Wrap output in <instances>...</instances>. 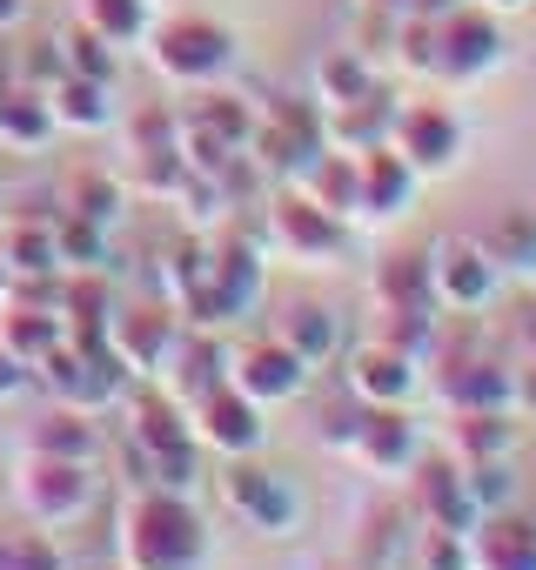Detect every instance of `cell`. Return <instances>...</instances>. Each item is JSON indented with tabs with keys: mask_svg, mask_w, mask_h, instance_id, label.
I'll return each instance as SVG.
<instances>
[{
	"mask_svg": "<svg viewBox=\"0 0 536 570\" xmlns=\"http://www.w3.org/2000/svg\"><path fill=\"white\" fill-rule=\"evenodd\" d=\"M376 343H389V350H403V356H429L436 350V309H383L376 316V330H369Z\"/></svg>",
	"mask_w": 536,
	"mask_h": 570,
	"instance_id": "e575fe53",
	"label": "cell"
},
{
	"mask_svg": "<svg viewBox=\"0 0 536 570\" xmlns=\"http://www.w3.org/2000/svg\"><path fill=\"white\" fill-rule=\"evenodd\" d=\"M201 557H208V530L188 490L141 483V497L121 517V563L128 570H201Z\"/></svg>",
	"mask_w": 536,
	"mask_h": 570,
	"instance_id": "6da1fadb",
	"label": "cell"
},
{
	"mask_svg": "<svg viewBox=\"0 0 536 570\" xmlns=\"http://www.w3.org/2000/svg\"><path fill=\"white\" fill-rule=\"evenodd\" d=\"M21 14H28V0H0V35L21 28Z\"/></svg>",
	"mask_w": 536,
	"mask_h": 570,
	"instance_id": "7dc6e473",
	"label": "cell"
},
{
	"mask_svg": "<svg viewBox=\"0 0 536 570\" xmlns=\"http://www.w3.org/2000/svg\"><path fill=\"white\" fill-rule=\"evenodd\" d=\"M376 309H436V282H429V255H383L376 275Z\"/></svg>",
	"mask_w": 536,
	"mask_h": 570,
	"instance_id": "603a6c76",
	"label": "cell"
},
{
	"mask_svg": "<svg viewBox=\"0 0 536 570\" xmlns=\"http://www.w3.org/2000/svg\"><path fill=\"white\" fill-rule=\"evenodd\" d=\"M416 202V168L383 141V148H363L356 155V215H369V222H389V215H403Z\"/></svg>",
	"mask_w": 536,
	"mask_h": 570,
	"instance_id": "9a60e30c",
	"label": "cell"
},
{
	"mask_svg": "<svg viewBox=\"0 0 536 570\" xmlns=\"http://www.w3.org/2000/svg\"><path fill=\"white\" fill-rule=\"evenodd\" d=\"M423 570H469V537H456V530H429V543H423Z\"/></svg>",
	"mask_w": 536,
	"mask_h": 570,
	"instance_id": "7bdbcfd3",
	"label": "cell"
},
{
	"mask_svg": "<svg viewBox=\"0 0 536 570\" xmlns=\"http://www.w3.org/2000/svg\"><path fill=\"white\" fill-rule=\"evenodd\" d=\"M175 316L161 303H135V309H115L108 316V356L128 370V376H161L168 350H175Z\"/></svg>",
	"mask_w": 536,
	"mask_h": 570,
	"instance_id": "30bf717a",
	"label": "cell"
},
{
	"mask_svg": "<svg viewBox=\"0 0 536 570\" xmlns=\"http://www.w3.org/2000/svg\"><path fill=\"white\" fill-rule=\"evenodd\" d=\"M443 403L449 410H516V370L469 356V363L443 370Z\"/></svg>",
	"mask_w": 536,
	"mask_h": 570,
	"instance_id": "ffe728a7",
	"label": "cell"
},
{
	"mask_svg": "<svg viewBox=\"0 0 536 570\" xmlns=\"http://www.w3.org/2000/svg\"><path fill=\"white\" fill-rule=\"evenodd\" d=\"M68 343V323L54 316V309H34V303H21V309H0V350L8 356H21L28 370L48 356V350H61Z\"/></svg>",
	"mask_w": 536,
	"mask_h": 570,
	"instance_id": "d4e9b609",
	"label": "cell"
},
{
	"mask_svg": "<svg viewBox=\"0 0 536 570\" xmlns=\"http://www.w3.org/2000/svg\"><path fill=\"white\" fill-rule=\"evenodd\" d=\"M503 61V28L489 8H476V0H463L456 14L436 21V75L449 81H476Z\"/></svg>",
	"mask_w": 536,
	"mask_h": 570,
	"instance_id": "52a82bcc",
	"label": "cell"
},
{
	"mask_svg": "<svg viewBox=\"0 0 536 570\" xmlns=\"http://www.w3.org/2000/svg\"><path fill=\"white\" fill-rule=\"evenodd\" d=\"M343 450H349L369 476H409V463H416V423L403 416V403H383V410L363 403Z\"/></svg>",
	"mask_w": 536,
	"mask_h": 570,
	"instance_id": "9c48e42d",
	"label": "cell"
},
{
	"mask_svg": "<svg viewBox=\"0 0 536 570\" xmlns=\"http://www.w3.org/2000/svg\"><path fill=\"white\" fill-rule=\"evenodd\" d=\"M396 61L416 68V75H436V21L403 14V21H396Z\"/></svg>",
	"mask_w": 536,
	"mask_h": 570,
	"instance_id": "f35d334b",
	"label": "cell"
},
{
	"mask_svg": "<svg viewBox=\"0 0 536 570\" xmlns=\"http://www.w3.org/2000/svg\"><path fill=\"white\" fill-rule=\"evenodd\" d=\"M188 430H195V450L208 443L221 456H255V443H261V403H248L235 383H221V390H208V396L188 403Z\"/></svg>",
	"mask_w": 536,
	"mask_h": 570,
	"instance_id": "ba28073f",
	"label": "cell"
},
{
	"mask_svg": "<svg viewBox=\"0 0 536 570\" xmlns=\"http://www.w3.org/2000/svg\"><path fill=\"white\" fill-rule=\"evenodd\" d=\"M28 450H34V456H75V463H88V456H95V423H88V410L54 403V410L28 430Z\"/></svg>",
	"mask_w": 536,
	"mask_h": 570,
	"instance_id": "f546056e",
	"label": "cell"
},
{
	"mask_svg": "<svg viewBox=\"0 0 536 570\" xmlns=\"http://www.w3.org/2000/svg\"><path fill=\"white\" fill-rule=\"evenodd\" d=\"M469 570H536V517H516V510L476 517Z\"/></svg>",
	"mask_w": 536,
	"mask_h": 570,
	"instance_id": "e0dca14e",
	"label": "cell"
},
{
	"mask_svg": "<svg viewBox=\"0 0 536 570\" xmlns=\"http://www.w3.org/2000/svg\"><path fill=\"white\" fill-rule=\"evenodd\" d=\"M389 121H396V101H389L383 88H369V95H356V101H343V108H322V135H329L336 155L383 148V141H389Z\"/></svg>",
	"mask_w": 536,
	"mask_h": 570,
	"instance_id": "ac0fdd59",
	"label": "cell"
},
{
	"mask_svg": "<svg viewBox=\"0 0 536 570\" xmlns=\"http://www.w3.org/2000/svg\"><path fill=\"white\" fill-rule=\"evenodd\" d=\"M476 8H489V14H516V8H529V0H476Z\"/></svg>",
	"mask_w": 536,
	"mask_h": 570,
	"instance_id": "c3c4849f",
	"label": "cell"
},
{
	"mask_svg": "<svg viewBox=\"0 0 536 570\" xmlns=\"http://www.w3.org/2000/svg\"><path fill=\"white\" fill-rule=\"evenodd\" d=\"M369 88H376V75H369L363 48H336V55L316 61V101H322V108H343V101H356V95H369Z\"/></svg>",
	"mask_w": 536,
	"mask_h": 570,
	"instance_id": "1f68e13d",
	"label": "cell"
},
{
	"mask_svg": "<svg viewBox=\"0 0 536 570\" xmlns=\"http://www.w3.org/2000/svg\"><path fill=\"white\" fill-rule=\"evenodd\" d=\"M516 450V416L509 410H463L456 423V456L463 463H496Z\"/></svg>",
	"mask_w": 536,
	"mask_h": 570,
	"instance_id": "4dcf8cb0",
	"label": "cell"
},
{
	"mask_svg": "<svg viewBox=\"0 0 536 570\" xmlns=\"http://www.w3.org/2000/svg\"><path fill=\"white\" fill-rule=\"evenodd\" d=\"M34 376H28V363L21 356H8V350H0V403H8V396H21Z\"/></svg>",
	"mask_w": 536,
	"mask_h": 570,
	"instance_id": "ee69618b",
	"label": "cell"
},
{
	"mask_svg": "<svg viewBox=\"0 0 536 570\" xmlns=\"http://www.w3.org/2000/svg\"><path fill=\"white\" fill-rule=\"evenodd\" d=\"M496 262L483 255V242H443L429 248V282H436V309H483L496 296Z\"/></svg>",
	"mask_w": 536,
	"mask_h": 570,
	"instance_id": "8fae6325",
	"label": "cell"
},
{
	"mask_svg": "<svg viewBox=\"0 0 536 570\" xmlns=\"http://www.w3.org/2000/svg\"><path fill=\"white\" fill-rule=\"evenodd\" d=\"M48 135H54V115H48V95L41 88H0V141L34 155Z\"/></svg>",
	"mask_w": 536,
	"mask_h": 570,
	"instance_id": "f1b7e54d",
	"label": "cell"
},
{
	"mask_svg": "<svg viewBox=\"0 0 536 570\" xmlns=\"http://www.w3.org/2000/svg\"><path fill=\"white\" fill-rule=\"evenodd\" d=\"M88 503H95L88 463H75V456H34L28 450V463H21V510L41 530H61L75 517H88Z\"/></svg>",
	"mask_w": 536,
	"mask_h": 570,
	"instance_id": "277c9868",
	"label": "cell"
},
{
	"mask_svg": "<svg viewBox=\"0 0 536 570\" xmlns=\"http://www.w3.org/2000/svg\"><path fill=\"white\" fill-rule=\"evenodd\" d=\"M221 497H228L255 530H289V523H296V490H289V476L261 470V463H248V456H228Z\"/></svg>",
	"mask_w": 536,
	"mask_h": 570,
	"instance_id": "5bb4252c",
	"label": "cell"
},
{
	"mask_svg": "<svg viewBox=\"0 0 536 570\" xmlns=\"http://www.w3.org/2000/svg\"><path fill=\"white\" fill-rule=\"evenodd\" d=\"M369 8H383V14H409V0H369Z\"/></svg>",
	"mask_w": 536,
	"mask_h": 570,
	"instance_id": "681fc988",
	"label": "cell"
},
{
	"mask_svg": "<svg viewBox=\"0 0 536 570\" xmlns=\"http://www.w3.org/2000/svg\"><path fill=\"white\" fill-rule=\"evenodd\" d=\"M135 450H141V463L195 450V430H188V403H175L168 390H148V396L135 403Z\"/></svg>",
	"mask_w": 536,
	"mask_h": 570,
	"instance_id": "44dd1931",
	"label": "cell"
},
{
	"mask_svg": "<svg viewBox=\"0 0 536 570\" xmlns=\"http://www.w3.org/2000/svg\"><path fill=\"white\" fill-rule=\"evenodd\" d=\"M228 383L248 396V403H289V396H302V383H309V363L296 356V350H282L276 336H261V343H248L241 356H235V370H228Z\"/></svg>",
	"mask_w": 536,
	"mask_h": 570,
	"instance_id": "4fadbf2b",
	"label": "cell"
},
{
	"mask_svg": "<svg viewBox=\"0 0 536 570\" xmlns=\"http://www.w3.org/2000/svg\"><path fill=\"white\" fill-rule=\"evenodd\" d=\"M409 517H416L423 530H456V537L476 530L483 510H476V497H469L456 456H423V463H409Z\"/></svg>",
	"mask_w": 536,
	"mask_h": 570,
	"instance_id": "5b68a950",
	"label": "cell"
},
{
	"mask_svg": "<svg viewBox=\"0 0 536 570\" xmlns=\"http://www.w3.org/2000/svg\"><path fill=\"white\" fill-rule=\"evenodd\" d=\"M463 483H469V497H476V510L489 517V510H509V456H496V463H463Z\"/></svg>",
	"mask_w": 536,
	"mask_h": 570,
	"instance_id": "ab89813d",
	"label": "cell"
},
{
	"mask_svg": "<svg viewBox=\"0 0 536 570\" xmlns=\"http://www.w3.org/2000/svg\"><path fill=\"white\" fill-rule=\"evenodd\" d=\"M268 336H276L282 350H296L309 370H316V363H329V356L343 350V330H336V316H329L322 303H289L276 323H268Z\"/></svg>",
	"mask_w": 536,
	"mask_h": 570,
	"instance_id": "7402d4cb",
	"label": "cell"
},
{
	"mask_svg": "<svg viewBox=\"0 0 536 570\" xmlns=\"http://www.w3.org/2000/svg\"><path fill=\"white\" fill-rule=\"evenodd\" d=\"M61 55H68V75H81V81H115V68H121V55L101 41V35H88V28H75V35H61Z\"/></svg>",
	"mask_w": 536,
	"mask_h": 570,
	"instance_id": "8d00e7d4",
	"label": "cell"
},
{
	"mask_svg": "<svg viewBox=\"0 0 536 570\" xmlns=\"http://www.w3.org/2000/svg\"><path fill=\"white\" fill-rule=\"evenodd\" d=\"M81 28L101 35L108 48H128L148 35V0H81Z\"/></svg>",
	"mask_w": 536,
	"mask_h": 570,
	"instance_id": "836d02e7",
	"label": "cell"
},
{
	"mask_svg": "<svg viewBox=\"0 0 536 570\" xmlns=\"http://www.w3.org/2000/svg\"><path fill=\"white\" fill-rule=\"evenodd\" d=\"M54 255H61V268H101L108 262V228L88 222V215H61L54 222Z\"/></svg>",
	"mask_w": 536,
	"mask_h": 570,
	"instance_id": "d590c367",
	"label": "cell"
},
{
	"mask_svg": "<svg viewBox=\"0 0 536 570\" xmlns=\"http://www.w3.org/2000/svg\"><path fill=\"white\" fill-rule=\"evenodd\" d=\"M115 202H121V195H115V181H108V175H88V181H75L68 215H88V222H101V228H108V222H115Z\"/></svg>",
	"mask_w": 536,
	"mask_h": 570,
	"instance_id": "60d3db41",
	"label": "cell"
},
{
	"mask_svg": "<svg viewBox=\"0 0 536 570\" xmlns=\"http://www.w3.org/2000/svg\"><path fill=\"white\" fill-rule=\"evenodd\" d=\"M21 75H28V88H54V81H68V55H61V41H48V48H28V61H21Z\"/></svg>",
	"mask_w": 536,
	"mask_h": 570,
	"instance_id": "b9f144b4",
	"label": "cell"
},
{
	"mask_svg": "<svg viewBox=\"0 0 536 570\" xmlns=\"http://www.w3.org/2000/svg\"><path fill=\"white\" fill-rule=\"evenodd\" d=\"M0 570H61L48 530H0Z\"/></svg>",
	"mask_w": 536,
	"mask_h": 570,
	"instance_id": "74e56055",
	"label": "cell"
},
{
	"mask_svg": "<svg viewBox=\"0 0 536 570\" xmlns=\"http://www.w3.org/2000/svg\"><path fill=\"white\" fill-rule=\"evenodd\" d=\"M54 403H68V410H108L115 396H121V383H128V370L108 356V350H75V343H61V350H48L34 370H28Z\"/></svg>",
	"mask_w": 536,
	"mask_h": 570,
	"instance_id": "3957f363",
	"label": "cell"
},
{
	"mask_svg": "<svg viewBox=\"0 0 536 570\" xmlns=\"http://www.w3.org/2000/svg\"><path fill=\"white\" fill-rule=\"evenodd\" d=\"M296 188L309 195V202H322L329 215H356V155H336V148H322L302 175H296Z\"/></svg>",
	"mask_w": 536,
	"mask_h": 570,
	"instance_id": "4316f807",
	"label": "cell"
},
{
	"mask_svg": "<svg viewBox=\"0 0 536 570\" xmlns=\"http://www.w3.org/2000/svg\"><path fill=\"white\" fill-rule=\"evenodd\" d=\"M389 148H396L416 175H436V168H449V161H456L463 128H456V115H449V108L416 101V108H396V121H389Z\"/></svg>",
	"mask_w": 536,
	"mask_h": 570,
	"instance_id": "7c38bea8",
	"label": "cell"
},
{
	"mask_svg": "<svg viewBox=\"0 0 536 570\" xmlns=\"http://www.w3.org/2000/svg\"><path fill=\"white\" fill-rule=\"evenodd\" d=\"M463 0H409V14H423V21H443V14H456Z\"/></svg>",
	"mask_w": 536,
	"mask_h": 570,
	"instance_id": "bcb514c9",
	"label": "cell"
},
{
	"mask_svg": "<svg viewBox=\"0 0 536 570\" xmlns=\"http://www.w3.org/2000/svg\"><path fill=\"white\" fill-rule=\"evenodd\" d=\"M483 255L496 268H536V215L529 208H509L483 228Z\"/></svg>",
	"mask_w": 536,
	"mask_h": 570,
	"instance_id": "d6a6232c",
	"label": "cell"
},
{
	"mask_svg": "<svg viewBox=\"0 0 536 570\" xmlns=\"http://www.w3.org/2000/svg\"><path fill=\"white\" fill-rule=\"evenodd\" d=\"M48 115H54V128H75V135H95V128L115 121L108 88L101 81H81V75H68V81L48 88Z\"/></svg>",
	"mask_w": 536,
	"mask_h": 570,
	"instance_id": "484cf974",
	"label": "cell"
},
{
	"mask_svg": "<svg viewBox=\"0 0 536 570\" xmlns=\"http://www.w3.org/2000/svg\"><path fill=\"white\" fill-rule=\"evenodd\" d=\"M416 356H403V350H389V343H363L356 356H349V370H343V383H349V396L356 403H409V390H416Z\"/></svg>",
	"mask_w": 536,
	"mask_h": 570,
	"instance_id": "2e32d148",
	"label": "cell"
},
{
	"mask_svg": "<svg viewBox=\"0 0 536 570\" xmlns=\"http://www.w3.org/2000/svg\"><path fill=\"white\" fill-rule=\"evenodd\" d=\"M208 275H215V289H221V303L235 316L255 309V296H261V262H255V242L248 235H228L221 248H208Z\"/></svg>",
	"mask_w": 536,
	"mask_h": 570,
	"instance_id": "cb8c5ba5",
	"label": "cell"
},
{
	"mask_svg": "<svg viewBox=\"0 0 536 570\" xmlns=\"http://www.w3.org/2000/svg\"><path fill=\"white\" fill-rule=\"evenodd\" d=\"M516 410H523V416H536V363H529V370H516Z\"/></svg>",
	"mask_w": 536,
	"mask_h": 570,
	"instance_id": "f6af8a7d",
	"label": "cell"
},
{
	"mask_svg": "<svg viewBox=\"0 0 536 570\" xmlns=\"http://www.w3.org/2000/svg\"><path fill=\"white\" fill-rule=\"evenodd\" d=\"M0 268H8L14 282H48V275H61V255H54V222H48V228H34V222L8 228V235H0Z\"/></svg>",
	"mask_w": 536,
	"mask_h": 570,
	"instance_id": "83f0119b",
	"label": "cell"
},
{
	"mask_svg": "<svg viewBox=\"0 0 536 570\" xmlns=\"http://www.w3.org/2000/svg\"><path fill=\"white\" fill-rule=\"evenodd\" d=\"M148 55H155V68H161L168 81L208 88V81H221V75L235 68V35H228L221 21H208V14H175L168 28L148 35Z\"/></svg>",
	"mask_w": 536,
	"mask_h": 570,
	"instance_id": "7a4b0ae2",
	"label": "cell"
},
{
	"mask_svg": "<svg viewBox=\"0 0 536 570\" xmlns=\"http://www.w3.org/2000/svg\"><path fill=\"white\" fill-rule=\"evenodd\" d=\"M161 376H168V396H175V403H195V396H208V390H221V383H228L221 350H215V336H208V330L175 336V350H168Z\"/></svg>",
	"mask_w": 536,
	"mask_h": 570,
	"instance_id": "d6986e66",
	"label": "cell"
},
{
	"mask_svg": "<svg viewBox=\"0 0 536 570\" xmlns=\"http://www.w3.org/2000/svg\"><path fill=\"white\" fill-rule=\"evenodd\" d=\"M268 242L276 248H289V255H302V262H343L349 255V222L343 215H329L322 202H309L302 188H289L276 208H268Z\"/></svg>",
	"mask_w": 536,
	"mask_h": 570,
	"instance_id": "8992f818",
	"label": "cell"
}]
</instances>
